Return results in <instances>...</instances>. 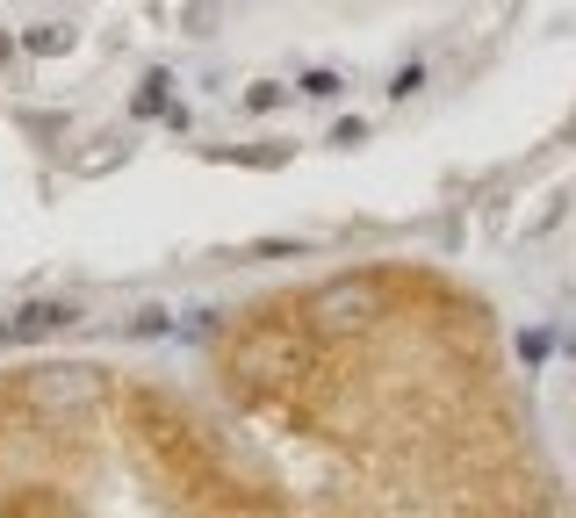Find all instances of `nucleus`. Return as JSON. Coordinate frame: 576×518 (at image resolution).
<instances>
[]
</instances>
